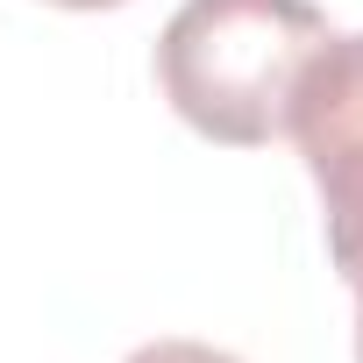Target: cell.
Instances as JSON below:
<instances>
[{"instance_id":"1","label":"cell","mask_w":363,"mask_h":363,"mask_svg":"<svg viewBox=\"0 0 363 363\" xmlns=\"http://www.w3.org/2000/svg\"><path fill=\"white\" fill-rule=\"evenodd\" d=\"M328 36L313 0H186L157 36V86L207 143L257 150L285 135L292 93Z\"/></svg>"},{"instance_id":"3","label":"cell","mask_w":363,"mask_h":363,"mask_svg":"<svg viewBox=\"0 0 363 363\" xmlns=\"http://www.w3.org/2000/svg\"><path fill=\"white\" fill-rule=\"evenodd\" d=\"M128 363H235L228 349H207V342H143Z\"/></svg>"},{"instance_id":"5","label":"cell","mask_w":363,"mask_h":363,"mask_svg":"<svg viewBox=\"0 0 363 363\" xmlns=\"http://www.w3.org/2000/svg\"><path fill=\"white\" fill-rule=\"evenodd\" d=\"M356 363H363V292H356Z\"/></svg>"},{"instance_id":"4","label":"cell","mask_w":363,"mask_h":363,"mask_svg":"<svg viewBox=\"0 0 363 363\" xmlns=\"http://www.w3.org/2000/svg\"><path fill=\"white\" fill-rule=\"evenodd\" d=\"M50 8H79V15H93V8H128V0H50Z\"/></svg>"},{"instance_id":"2","label":"cell","mask_w":363,"mask_h":363,"mask_svg":"<svg viewBox=\"0 0 363 363\" xmlns=\"http://www.w3.org/2000/svg\"><path fill=\"white\" fill-rule=\"evenodd\" d=\"M285 135L299 143L320 214H328V257L363 292V36H328V50L306 65Z\"/></svg>"}]
</instances>
